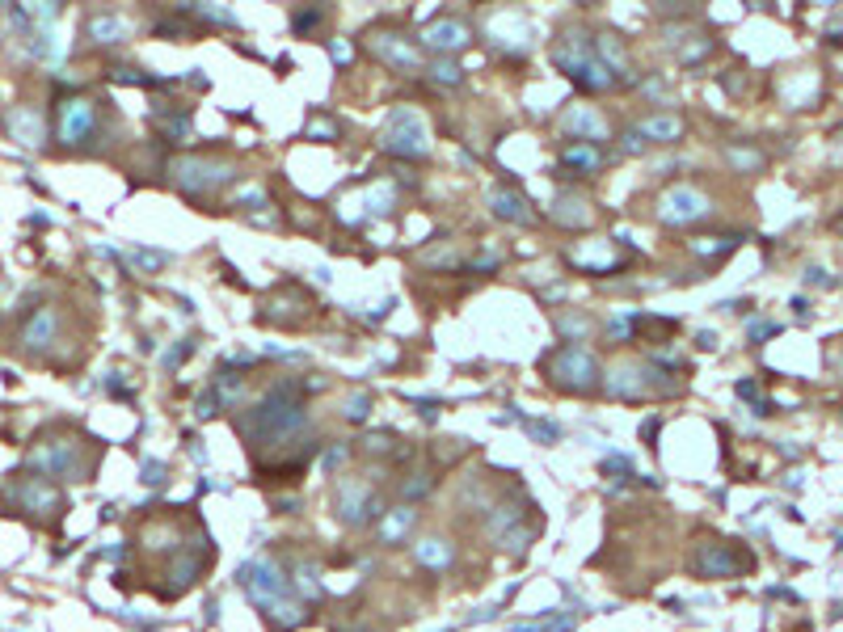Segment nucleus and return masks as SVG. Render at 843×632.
<instances>
[{"label": "nucleus", "instance_id": "f257e3e1", "mask_svg": "<svg viewBox=\"0 0 843 632\" xmlns=\"http://www.w3.org/2000/svg\"><path fill=\"white\" fill-rule=\"evenodd\" d=\"M296 430H304V401H300L296 384H279L266 401L241 414V435L258 443H287Z\"/></svg>", "mask_w": 843, "mask_h": 632}, {"label": "nucleus", "instance_id": "f03ea898", "mask_svg": "<svg viewBox=\"0 0 843 632\" xmlns=\"http://www.w3.org/2000/svg\"><path fill=\"white\" fill-rule=\"evenodd\" d=\"M548 380L565 388V393H595L599 388V367L582 346H561L544 359Z\"/></svg>", "mask_w": 843, "mask_h": 632}, {"label": "nucleus", "instance_id": "7ed1b4c3", "mask_svg": "<svg viewBox=\"0 0 843 632\" xmlns=\"http://www.w3.org/2000/svg\"><path fill=\"white\" fill-rule=\"evenodd\" d=\"M553 59H557L561 72H570L582 89H607L612 85V77L603 72V59L591 51V43H582V34H570L565 43H557Z\"/></svg>", "mask_w": 843, "mask_h": 632}, {"label": "nucleus", "instance_id": "20e7f679", "mask_svg": "<svg viewBox=\"0 0 843 632\" xmlns=\"http://www.w3.org/2000/svg\"><path fill=\"white\" fill-rule=\"evenodd\" d=\"M384 148L396 156H422L427 153V132H422V122H417V114L409 106L393 110L388 114V127H384Z\"/></svg>", "mask_w": 843, "mask_h": 632}, {"label": "nucleus", "instance_id": "39448f33", "mask_svg": "<svg viewBox=\"0 0 843 632\" xmlns=\"http://www.w3.org/2000/svg\"><path fill=\"white\" fill-rule=\"evenodd\" d=\"M658 216L667 219V224H691V219L709 216V198H704L696 185H675V190L662 198V211H658Z\"/></svg>", "mask_w": 843, "mask_h": 632}, {"label": "nucleus", "instance_id": "423d86ee", "mask_svg": "<svg viewBox=\"0 0 843 632\" xmlns=\"http://www.w3.org/2000/svg\"><path fill=\"white\" fill-rule=\"evenodd\" d=\"M237 169L228 164H211V161H182L177 164V182L186 185V190H216V185L232 182Z\"/></svg>", "mask_w": 843, "mask_h": 632}, {"label": "nucleus", "instance_id": "0eeeda50", "mask_svg": "<svg viewBox=\"0 0 843 632\" xmlns=\"http://www.w3.org/2000/svg\"><path fill=\"white\" fill-rule=\"evenodd\" d=\"M375 55H380L384 64H393V68H401V72H414L417 68V55H414V47L406 43V38H396V34H375Z\"/></svg>", "mask_w": 843, "mask_h": 632}, {"label": "nucleus", "instance_id": "6e6552de", "mask_svg": "<svg viewBox=\"0 0 843 632\" xmlns=\"http://www.w3.org/2000/svg\"><path fill=\"white\" fill-rule=\"evenodd\" d=\"M472 30L464 22H438L427 30V47H435V51H460V47H469Z\"/></svg>", "mask_w": 843, "mask_h": 632}, {"label": "nucleus", "instance_id": "1a4fd4ad", "mask_svg": "<svg viewBox=\"0 0 843 632\" xmlns=\"http://www.w3.org/2000/svg\"><path fill=\"white\" fill-rule=\"evenodd\" d=\"M599 169V153H595L591 143L582 148V143H574V148H565V156H561V177H578V174H595Z\"/></svg>", "mask_w": 843, "mask_h": 632}, {"label": "nucleus", "instance_id": "9d476101", "mask_svg": "<svg viewBox=\"0 0 843 632\" xmlns=\"http://www.w3.org/2000/svg\"><path fill=\"white\" fill-rule=\"evenodd\" d=\"M743 565H746V561H734V556H730V544H722V548H712V553L701 561V574L717 578V574H738Z\"/></svg>", "mask_w": 843, "mask_h": 632}, {"label": "nucleus", "instance_id": "9b49d317", "mask_svg": "<svg viewBox=\"0 0 843 632\" xmlns=\"http://www.w3.org/2000/svg\"><path fill=\"white\" fill-rule=\"evenodd\" d=\"M641 135H649V140H680L683 135V122L670 119V114H654V119H646V127H641Z\"/></svg>", "mask_w": 843, "mask_h": 632}, {"label": "nucleus", "instance_id": "f8f14e48", "mask_svg": "<svg viewBox=\"0 0 843 632\" xmlns=\"http://www.w3.org/2000/svg\"><path fill=\"white\" fill-rule=\"evenodd\" d=\"M493 211H498L502 219H515V224H527V219H532V211H527L523 198L506 195V190H498V195H493Z\"/></svg>", "mask_w": 843, "mask_h": 632}, {"label": "nucleus", "instance_id": "ddd939ff", "mask_svg": "<svg viewBox=\"0 0 843 632\" xmlns=\"http://www.w3.org/2000/svg\"><path fill=\"white\" fill-rule=\"evenodd\" d=\"M570 127L586 132L591 140H603V122H599V114H591V110H574V114H570Z\"/></svg>", "mask_w": 843, "mask_h": 632}, {"label": "nucleus", "instance_id": "4468645a", "mask_svg": "<svg viewBox=\"0 0 843 632\" xmlns=\"http://www.w3.org/2000/svg\"><path fill=\"white\" fill-rule=\"evenodd\" d=\"M417 561H427V565H448V548L438 544V540H427V544H417Z\"/></svg>", "mask_w": 843, "mask_h": 632}, {"label": "nucleus", "instance_id": "2eb2a0df", "mask_svg": "<svg viewBox=\"0 0 843 632\" xmlns=\"http://www.w3.org/2000/svg\"><path fill=\"white\" fill-rule=\"evenodd\" d=\"M409 523H414V511H396V514H393V519H388V523H384V527H380V532H384V540H396V535L406 532V527H409Z\"/></svg>", "mask_w": 843, "mask_h": 632}, {"label": "nucleus", "instance_id": "dca6fc26", "mask_svg": "<svg viewBox=\"0 0 843 632\" xmlns=\"http://www.w3.org/2000/svg\"><path fill=\"white\" fill-rule=\"evenodd\" d=\"M367 405H372V396H367V393H354V396H351V409H346V417H351V422H363V417H367Z\"/></svg>", "mask_w": 843, "mask_h": 632}, {"label": "nucleus", "instance_id": "f3484780", "mask_svg": "<svg viewBox=\"0 0 843 632\" xmlns=\"http://www.w3.org/2000/svg\"><path fill=\"white\" fill-rule=\"evenodd\" d=\"M435 80H443V85H460V68L443 59V64H435Z\"/></svg>", "mask_w": 843, "mask_h": 632}, {"label": "nucleus", "instance_id": "a211bd4d", "mask_svg": "<svg viewBox=\"0 0 843 632\" xmlns=\"http://www.w3.org/2000/svg\"><path fill=\"white\" fill-rule=\"evenodd\" d=\"M312 132H317V135H325V140H333V135H338V132H333V122H325V119L308 122V135H312Z\"/></svg>", "mask_w": 843, "mask_h": 632}, {"label": "nucleus", "instance_id": "6ab92c4d", "mask_svg": "<svg viewBox=\"0 0 843 632\" xmlns=\"http://www.w3.org/2000/svg\"><path fill=\"white\" fill-rule=\"evenodd\" d=\"M317 22H321V13H296V30L300 34H304L308 26H317Z\"/></svg>", "mask_w": 843, "mask_h": 632}, {"label": "nucleus", "instance_id": "aec40b11", "mask_svg": "<svg viewBox=\"0 0 843 632\" xmlns=\"http://www.w3.org/2000/svg\"><path fill=\"white\" fill-rule=\"evenodd\" d=\"M625 153H646V140H641V135H625Z\"/></svg>", "mask_w": 843, "mask_h": 632}, {"label": "nucleus", "instance_id": "412c9836", "mask_svg": "<svg viewBox=\"0 0 843 632\" xmlns=\"http://www.w3.org/2000/svg\"><path fill=\"white\" fill-rule=\"evenodd\" d=\"M734 161L738 164H759V156L755 153H734Z\"/></svg>", "mask_w": 843, "mask_h": 632}]
</instances>
